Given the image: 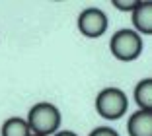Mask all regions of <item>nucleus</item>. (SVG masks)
Returning a JSON list of instances; mask_svg holds the SVG:
<instances>
[{
    "mask_svg": "<svg viewBox=\"0 0 152 136\" xmlns=\"http://www.w3.org/2000/svg\"><path fill=\"white\" fill-rule=\"evenodd\" d=\"M26 123L31 130V134L53 136L61 127V111L49 101H41L29 109Z\"/></svg>",
    "mask_w": 152,
    "mask_h": 136,
    "instance_id": "f257e3e1",
    "label": "nucleus"
},
{
    "mask_svg": "<svg viewBox=\"0 0 152 136\" xmlns=\"http://www.w3.org/2000/svg\"><path fill=\"white\" fill-rule=\"evenodd\" d=\"M129 109V99L119 88H103L96 97V111L105 121H117Z\"/></svg>",
    "mask_w": 152,
    "mask_h": 136,
    "instance_id": "f03ea898",
    "label": "nucleus"
},
{
    "mask_svg": "<svg viewBox=\"0 0 152 136\" xmlns=\"http://www.w3.org/2000/svg\"><path fill=\"white\" fill-rule=\"evenodd\" d=\"M111 55L121 62L137 60L142 53V39L134 29H119L109 41Z\"/></svg>",
    "mask_w": 152,
    "mask_h": 136,
    "instance_id": "7ed1b4c3",
    "label": "nucleus"
},
{
    "mask_svg": "<svg viewBox=\"0 0 152 136\" xmlns=\"http://www.w3.org/2000/svg\"><path fill=\"white\" fill-rule=\"evenodd\" d=\"M107 29V16L99 8H86L78 16V31L88 39H98Z\"/></svg>",
    "mask_w": 152,
    "mask_h": 136,
    "instance_id": "20e7f679",
    "label": "nucleus"
},
{
    "mask_svg": "<svg viewBox=\"0 0 152 136\" xmlns=\"http://www.w3.org/2000/svg\"><path fill=\"white\" fill-rule=\"evenodd\" d=\"M131 20L137 33L150 35L152 33V2H137L134 10L131 12Z\"/></svg>",
    "mask_w": 152,
    "mask_h": 136,
    "instance_id": "39448f33",
    "label": "nucleus"
},
{
    "mask_svg": "<svg viewBox=\"0 0 152 136\" xmlns=\"http://www.w3.org/2000/svg\"><path fill=\"white\" fill-rule=\"evenodd\" d=\"M129 136H152V111H137L127 123Z\"/></svg>",
    "mask_w": 152,
    "mask_h": 136,
    "instance_id": "423d86ee",
    "label": "nucleus"
},
{
    "mask_svg": "<svg viewBox=\"0 0 152 136\" xmlns=\"http://www.w3.org/2000/svg\"><path fill=\"white\" fill-rule=\"evenodd\" d=\"M133 97L140 111H152V78H144L134 86Z\"/></svg>",
    "mask_w": 152,
    "mask_h": 136,
    "instance_id": "0eeeda50",
    "label": "nucleus"
},
{
    "mask_svg": "<svg viewBox=\"0 0 152 136\" xmlns=\"http://www.w3.org/2000/svg\"><path fill=\"white\" fill-rule=\"evenodd\" d=\"M2 136H31V130L27 127L26 119L22 117H10L4 121L2 128H0Z\"/></svg>",
    "mask_w": 152,
    "mask_h": 136,
    "instance_id": "6e6552de",
    "label": "nucleus"
},
{
    "mask_svg": "<svg viewBox=\"0 0 152 136\" xmlns=\"http://www.w3.org/2000/svg\"><path fill=\"white\" fill-rule=\"evenodd\" d=\"M111 4H113V8L123 10V12H129L131 14L134 10V6H137V2H134V0H129V2H127V0H113Z\"/></svg>",
    "mask_w": 152,
    "mask_h": 136,
    "instance_id": "1a4fd4ad",
    "label": "nucleus"
},
{
    "mask_svg": "<svg viewBox=\"0 0 152 136\" xmlns=\"http://www.w3.org/2000/svg\"><path fill=\"white\" fill-rule=\"evenodd\" d=\"M88 136H119V132L111 127H98V128H94V130L90 132Z\"/></svg>",
    "mask_w": 152,
    "mask_h": 136,
    "instance_id": "9d476101",
    "label": "nucleus"
},
{
    "mask_svg": "<svg viewBox=\"0 0 152 136\" xmlns=\"http://www.w3.org/2000/svg\"><path fill=\"white\" fill-rule=\"evenodd\" d=\"M53 136H78L76 132H72V130H57Z\"/></svg>",
    "mask_w": 152,
    "mask_h": 136,
    "instance_id": "9b49d317",
    "label": "nucleus"
},
{
    "mask_svg": "<svg viewBox=\"0 0 152 136\" xmlns=\"http://www.w3.org/2000/svg\"><path fill=\"white\" fill-rule=\"evenodd\" d=\"M31 136H39V134H31Z\"/></svg>",
    "mask_w": 152,
    "mask_h": 136,
    "instance_id": "f8f14e48",
    "label": "nucleus"
}]
</instances>
